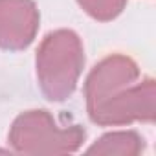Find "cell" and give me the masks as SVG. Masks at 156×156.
<instances>
[{
  "mask_svg": "<svg viewBox=\"0 0 156 156\" xmlns=\"http://www.w3.org/2000/svg\"><path fill=\"white\" fill-rule=\"evenodd\" d=\"M37 81L48 101L68 99L85 66L83 42L72 30L50 31L37 50Z\"/></svg>",
  "mask_w": 156,
  "mask_h": 156,
  "instance_id": "6da1fadb",
  "label": "cell"
},
{
  "mask_svg": "<svg viewBox=\"0 0 156 156\" xmlns=\"http://www.w3.org/2000/svg\"><path fill=\"white\" fill-rule=\"evenodd\" d=\"M87 130L77 125H61L48 110H28L17 116L8 140L15 152L42 156V154H68L83 145Z\"/></svg>",
  "mask_w": 156,
  "mask_h": 156,
  "instance_id": "7a4b0ae2",
  "label": "cell"
},
{
  "mask_svg": "<svg viewBox=\"0 0 156 156\" xmlns=\"http://www.w3.org/2000/svg\"><path fill=\"white\" fill-rule=\"evenodd\" d=\"M154 96L156 83L152 77H145L141 83L121 88L99 103L87 107L88 118L99 127H121L132 121H154Z\"/></svg>",
  "mask_w": 156,
  "mask_h": 156,
  "instance_id": "3957f363",
  "label": "cell"
},
{
  "mask_svg": "<svg viewBox=\"0 0 156 156\" xmlns=\"http://www.w3.org/2000/svg\"><path fill=\"white\" fill-rule=\"evenodd\" d=\"M140 79L138 64L121 53H114L99 61L85 81V98L87 107L99 103L110 94L134 85Z\"/></svg>",
  "mask_w": 156,
  "mask_h": 156,
  "instance_id": "277c9868",
  "label": "cell"
},
{
  "mask_svg": "<svg viewBox=\"0 0 156 156\" xmlns=\"http://www.w3.org/2000/svg\"><path fill=\"white\" fill-rule=\"evenodd\" d=\"M41 15L33 0H0V48L26 50L39 31Z\"/></svg>",
  "mask_w": 156,
  "mask_h": 156,
  "instance_id": "5b68a950",
  "label": "cell"
},
{
  "mask_svg": "<svg viewBox=\"0 0 156 156\" xmlns=\"http://www.w3.org/2000/svg\"><path fill=\"white\" fill-rule=\"evenodd\" d=\"M145 149V140L136 130H116L103 134L94 145L88 147V154L103 156H138Z\"/></svg>",
  "mask_w": 156,
  "mask_h": 156,
  "instance_id": "8992f818",
  "label": "cell"
},
{
  "mask_svg": "<svg viewBox=\"0 0 156 156\" xmlns=\"http://www.w3.org/2000/svg\"><path fill=\"white\" fill-rule=\"evenodd\" d=\"M77 2L92 19L99 22L116 19L127 6V0H77Z\"/></svg>",
  "mask_w": 156,
  "mask_h": 156,
  "instance_id": "52a82bcc",
  "label": "cell"
}]
</instances>
